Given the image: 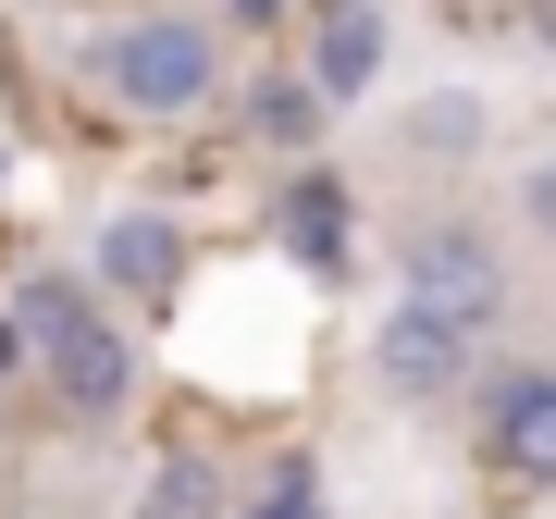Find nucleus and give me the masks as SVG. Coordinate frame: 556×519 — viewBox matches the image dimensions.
Here are the masks:
<instances>
[{
  "instance_id": "nucleus-1",
  "label": "nucleus",
  "mask_w": 556,
  "mask_h": 519,
  "mask_svg": "<svg viewBox=\"0 0 556 519\" xmlns=\"http://www.w3.org/2000/svg\"><path fill=\"white\" fill-rule=\"evenodd\" d=\"M13 321H25V359H38V383H50L62 420H124V408H137V346H124V321L100 309V284L38 273L13 298Z\"/></svg>"
},
{
  "instance_id": "nucleus-2",
  "label": "nucleus",
  "mask_w": 556,
  "mask_h": 519,
  "mask_svg": "<svg viewBox=\"0 0 556 519\" xmlns=\"http://www.w3.org/2000/svg\"><path fill=\"white\" fill-rule=\"evenodd\" d=\"M100 100L124 124H199L223 100V25L211 13H124L100 50H87Z\"/></svg>"
},
{
  "instance_id": "nucleus-3",
  "label": "nucleus",
  "mask_w": 556,
  "mask_h": 519,
  "mask_svg": "<svg viewBox=\"0 0 556 519\" xmlns=\"http://www.w3.org/2000/svg\"><path fill=\"white\" fill-rule=\"evenodd\" d=\"M396 298L470 321V334H495V321H507V248L482 236V223L433 211V223H408V248H396Z\"/></svg>"
},
{
  "instance_id": "nucleus-4",
  "label": "nucleus",
  "mask_w": 556,
  "mask_h": 519,
  "mask_svg": "<svg viewBox=\"0 0 556 519\" xmlns=\"http://www.w3.org/2000/svg\"><path fill=\"white\" fill-rule=\"evenodd\" d=\"M470 346H482L470 321H445V309L396 298V309L371 321V383H383V396H396V408H445L457 383H470Z\"/></svg>"
},
{
  "instance_id": "nucleus-5",
  "label": "nucleus",
  "mask_w": 556,
  "mask_h": 519,
  "mask_svg": "<svg viewBox=\"0 0 556 519\" xmlns=\"http://www.w3.org/2000/svg\"><path fill=\"white\" fill-rule=\"evenodd\" d=\"M87 273H100V298H124V309H174V284H186V223H174V211H112L100 248H87Z\"/></svg>"
},
{
  "instance_id": "nucleus-6",
  "label": "nucleus",
  "mask_w": 556,
  "mask_h": 519,
  "mask_svg": "<svg viewBox=\"0 0 556 519\" xmlns=\"http://www.w3.org/2000/svg\"><path fill=\"white\" fill-rule=\"evenodd\" d=\"M482 458L507 482H532V495H556V371H507L482 396Z\"/></svg>"
},
{
  "instance_id": "nucleus-7",
  "label": "nucleus",
  "mask_w": 556,
  "mask_h": 519,
  "mask_svg": "<svg viewBox=\"0 0 556 519\" xmlns=\"http://www.w3.org/2000/svg\"><path fill=\"white\" fill-rule=\"evenodd\" d=\"M383 62H396V25H383V0H321V13H309V75L334 87V112H346V100H371Z\"/></svg>"
},
{
  "instance_id": "nucleus-8",
  "label": "nucleus",
  "mask_w": 556,
  "mask_h": 519,
  "mask_svg": "<svg viewBox=\"0 0 556 519\" xmlns=\"http://www.w3.org/2000/svg\"><path fill=\"white\" fill-rule=\"evenodd\" d=\"M321 124H334V87H321L309 62H298V75H248V137L260 149H309Z\"/></svg>"
},
{
  "instance_id": "nucleus-9",
  "label": "nucleus",
  "mask_w": 556,
  "mask_h": 519,
  "mask_svg": "<svg viewBox=\"0 0 556 519\" xmlns=\"http://www.w3.org/2000/svg\"><path fill=\"white\" fill-rule=\"evenodd\" d=\"M137 519H223V482H211V458H174V470H161L149 495H137Z\"/></svg>"
},
{
  "instance_id": "nucleus-10",
  "label": "nucleus",
  "mask_w": 556,
  "mask_h": 519,
  "mask_svg": "<svg viewBox=\"0 0 556 519\" xmlns=\"http://www.w3.org/2000/svg\"><path fill=\"white\" fill-rule=\"evenodd\" d=\"M408 149H433V161L482 149V100H420V112H408Z\"/></svg>"
},
{
  "instance_id": "nucleus-11",
  "label": "nucleus",
  "mask_w": 556,
  "mask_h": 519,
  "mask_svg": "<svg viewBox=\"0 0 556 519\" xmlns=\"http://www.w3.org/2000/svg\"><path fill=\"white\" fill-rule=\"evenodd\" d=\"M285 236H298L321 273H334V186H321V174H298V199H285Z\"/></svg>"
},
{
  "instance_id": "nucleus-12",
  "label": "nucleus",
  "mask_w": 556,
  "mask_h": 519,
  "mask_svg": "<svg viewBox=\"0 0 556 519\" xmlns=\"http://www.w3.org/2000/svg\"><path fill=\"white\" fill-rule=\"evenodd\" d=\"M248 519H321V482H309V458H285V470H273V495H260Z\"/></svg>"
},
{
  "instance_id": "nucleus-13",
  "label": "nucleus",
  "mask_w": 556,
  "mask_h": 519,
  "mask_svg": "<svg viewBox=\"0 0 556 519\" xmlns=\"http://www.w3.org/2000/svg\"><path fill=\"white\" fill-rule=\"evenodd\" d=\"M519 223H532V236H556V161H532V174H519Z\"/></svg>"
},
{
  "instance_id": "nucleus-14",
  "label": "nucleus",
  "mask_w": 556,
  "mask_h": 519,
  "mask_svg": "<svg viewBox=\"0 0 556 519\" xmlns=\"http://www.w3.org/2000/svg\"><path fill=\"white\" fill-rule=\"evenodd\" d=\"M285 13V0H223V25H273Z\"/></svg>"
},
{
  "instance_id": "nucleus-15",
  "label": "nucleus",
  "mask_w": 556,
  "mask_h": 519,
  "mask_svg": "<svg viewBox=\"0 0 556 519\" xmlns=\"http://www.w3.org/2000/svg\"><path fill=\"white\" fill-rule=\"evenodd\" d=\"M532 25H544V38H556V0H532Z\"/></svg>"
}]
</instances>
